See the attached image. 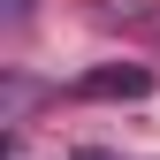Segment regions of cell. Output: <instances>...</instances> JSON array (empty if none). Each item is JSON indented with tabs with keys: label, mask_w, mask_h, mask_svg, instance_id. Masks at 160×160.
<instances>
[{
	"label": "cell",
	"mask_w": 160,
	"mask_h": 160,
	"mask_svg": "<svg viewBox=\"0 0 160 160\" xmlns=\"http://www.w3.org/2000/svg\"><path fill=\"white\" fill-rule=\"evenodd\" d=\"M76 160H114V152H76Z\"/></svg>",
	"instance_id": "cell-3"
},
{
	"label": "cell",
	"mask_w": 160,
	"mask_h": 160,
	"mask_svg": "<svg viewBox=\"0 0 160 160\" xmlns=\"http://www.w3.org/2000/svg\"><path fill=\"white\" fill-rule=\"evenodd\" d=\"M145 92H152L145 69H99V76H84V99H145Z\"/></svg>",
	"instance_id": "cell-1"
},
{
	"label": "cell",
	"mask_w": 160,
	"mask_h": 160,
	"mask_svg": "<svg viewBox=\"0 0 160 160\" xmlns=\"http://www.w3.org/2000/svg\"><path fill=\"white\" fill-rule=\"evenodd\" d=\"M8 15H31V0H8Z\"/></svg>",
	"instance_id": "cell-2"
}]
</instances>
